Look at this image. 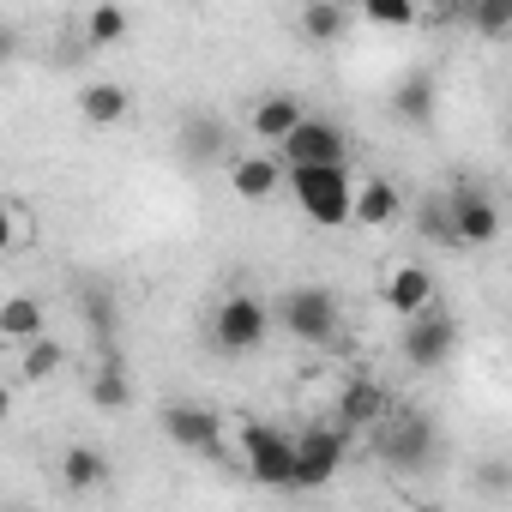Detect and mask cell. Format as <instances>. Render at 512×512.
I'll use <instances>...</instances> for the list:
<instances>
[{
	"instance_id": "cell-7",
	"label": "cell",
	"mask_w": 512,
	"mask_h": 512,
	"mask_svg": "<svg viewBox=\"0 0 512 512\" xmlns=\"http://www.w3.org/2000/svg\"><path fill=\"white\" fill-rule=\"evenodd\" d=\"M452 350H458V320H452V314H440V308H428L422 320H410V326H404V338H398V356H404L416 374H434Z\"/></svg>"
},
{
	"instance_id": "cell-31",
	"label": "cell",
	"mask_w": 512,
	"mask_h": 512,
	"mask_svg": "<svg viewBox=\"0 0 512 512\" xmlns=\"http://www.w3.org/2000/svg\"><path fill=\"white\" fill-rule=\"evenodd\" d=\"M13 512H19V506H13Z\"/></svg>"
},
{
	"instance_id": "cell-27",
	"label": "cell",
	"mask_w": 512,
	"mask_h": 512,
	"mask_svg": "<svg viewBox=\"0 0 512 512\" xmlns=\"http://www.w3.org/2000/svg\"><path fill=\"white\" fill-rule=\"evenodd\" d=\"M464 19H470L482 37H506V31H512V0H482V7H470Z\"/></svg>"
},
{
	"instance_id": "cell-10",
	"label": "cell",
	"mask_w": 512,
	"mask_h": 512,
	"mask_svg": "<svg viewBox=\"0 0 512 512\" xmlns=\"http://www.w3.org/2000/svg\"><path fill=\"white\" fill-rule=\"evenodd\" d=\"M386 416H392V392L380 380H350L338 392V428L344 434H380Z\"/></svg>"
},
{
	"instance_id": "cell-11",
	"label": "cell",
	"mask_w": 512,
	"mask_h": 512,
	"mask_svg": "<svg viewBox=\"0 0 512 512\" xmlns=\"http://www.w3.org/2000/svg\"><path fill=\"white\" fill-rule=\"evenodd\" d=\"M302 121H308V115H302V97H290V91H266L260 103L247 109V133L260 139V145H278V151L296 139Z\"/></svg>"
},
{
	"instance_id": "cell-26",
	"label": "cell",
	"mask_w": 512,
	"mask_h": 512,
	"mask_svg": "<svg viewBox=\"0 0 512 512\" xmlns=\"http://www.w3.org/2000/svg\"><path fill=\"white\" fill-rule=\"evenodd\" d=\"M422 229H428V241H440V247H464V241H458V223H452V205H446V193L422 205Z\"/></svg>"
},
{
	"instance_id": "cell-4",
	"label": "cell",
	"mask_w": 512,
	"mask_h": 512,
	"mask_svg": "<svg viewBox=\"0 0 512 512\" xmlns=\"http://www.w3.org/2000/svg\"><path fill=\"white\" fill-rule=\"evenodd\" d=\"M272 338V314H266V302L260 296H223L217 302V314H211V344L223 350V356H253Z\"/></svg>"
},
{
	"instance_id": "cell-17",
	"label": "cell",
	"mask_w": 512,
	"mask_h": 512,
	"mask_svg": "<svg viewBox=\"0 0 512 512\" xmlns=\"http://www.w3.org/2000/svg\"><path fill=\"white\" fill-rule=\"evenodd\" d=\"M127 85H115V79H91L85 91H79V115L91 121V127H115L121 115H127Z\"/></svg>"
},
{
	"instance_id": "cell-30",
	"label": "cell",
	"mask_w": 512,
	"mask_h": 512,
	"mask_svg": "<svg viewBox=\"0 0 512 512\" xmlns=\"http://www.w3.org/2000/svg\"><path fill=\"white\" fill-rule=\"evenodd\" d=\"M428 512H434V506H428Z\"/></svg>"
},
{
	"instance_id": "cell-6",
	"label": "cell",
	"mask_w": 512,
	"mask_h": 512,
	"mask_svg": "<svg viewBox=\"0 0 512 512\" xmlns=\"http://www.w3.org/2000/svg\"><path fill=\"white\" fill-rule=\"evenodd\" d=\"M344 452H350V434H344L338 422L302 428V434H296V488H326V482L344 470Z\"/></svg>"
},
{
	"instance_id": "cell-25",
	"label": "cell",
	"mask_w": 512,
	"mask_h": 512,
	"mask_svg": "<svg viewBox=\"0 0 512 512\" xmlns=\"http://www.w3.org/2000/svg\"><path fill=\"white\" fill-rule=\"evenodd\" d=\"M127 37V13L121 7H97L91 19H85V43L91 49H109V43H121Z\"/></svg>"
},
{
	"instance_id": "cell-24",
	"label": "cell",
	"mask_w": 512,
	"mask_h": 512,
	"mask_svg": "<svg viewBox=\"0 0 512 512\" xmlns=\"http://www.w3.org/2000/svg\"><path fill=\"white\" fill-rule=\"evenodd\" d=\"M362 19H368V25H380V31H404V25H416L422 13H416V0H368Z\"/></svg>"
},
{
	"instance_id": "cell-19",
	"label": "cell",
	"mask_w": 512,
	"mask_h": 512,
	"mask_svg": "<svg viewBox=\"0 0 512 512\" xmlns=\"http://www.w3.org/2000/svg\"><path fill=\"white\" fill-rule=\"evenodd\" d=\"M392 115L410 121V127H428V121H434V79H428V73H410V79L392 91Z\"/></svg>"
},
{
	"instance_id": "cell-28",
	"label": "cell",
	"mask_w": 512,
	"mask_h": 512,
	"mask_svg": "<svg viewBox=\"0 0 512 512\" xmlns=\"http://www.w3.org/2000/svg\"><path fill=\"white\" fill-rule=\"evenodd\" d=\"M476 482H482L488 494H512V464H482Z\"/></svg>"
},
{
	"instance_id": "cell-18",
	"label": "cell",
	"mask_w": 512,
	"mask_h": 512,
	"mask_svg": "<svg viewBox=\"0 0 512 512\" xmlns=\"http://www.w3.org/2000/svg\"><path fill=\"white\" fill-rule=\"evenodd\" d=\"M61 482H67L73 494H91V488L109 482V458H103L97 446H67V458H61Z\"/></svg>"
},
{
	"instance_id": "cell-13",
	"label": "cell",
	"mask_w": 512,
	"mask_h": 512,
	"mask_svg": "<svg viewBox=\"0 0 512 512\" xmlns=\"http://www.w3.org/2000/svg\"><path fill=\"white\" fill-rule=\"evenodd\" d=\"M446 205H452V223H458V241L464 247H488L500 235V211H494V199L482 187H452Z\"/></svg>"
},
{
	"instance_id": "cell-12",
	"label": "cell",
	"mask_w": 512,
	"mask_h": 512,
	"mask_svg": "<svg viewBox=\"0 0 512 512\" xmlns=\"http://www.w3.org/2000/svg\"><path fill=\"white\" fill-rule=\"evenodd\" d=\"M163 434L181 446V452H217L223 446V422H217V410H205V404H163Z\"/></svg>"
},
{
	"instance_id": "cell-29",
	"label": "cell",
	"mask_w": 512,
	"mask_h": 512,
	"mask_svg": "<svg viewBox=\"0 0 512 512\" xmlns=\"http://www.w3.org/2000/svg\"><path fill=\"white\" fill-rule=\"evenodd\" d=\"M7 229H13V247H25V241H31V217H25V205H19V199H7Z\"/></svg>"
},
{
	"instance_id": "cell-3",
	"label": "cell",
	"mask_w": 512,
	"mask_h": 512,
	"mask_svg": "<svg viewBox=\"0 0 512 512\" xmlns=\"http://www.w3.org/2000/svg\"><path fill=\"white\" fill-rule=\"evenodd\" d=\"M241 458L260 488H296V440L272 422H241Z\"/></svg>"
},
{
	"instance_id": "cell-21",
	"label": "cell",
	"mask_w": 512,
	"mask_h": 512,
	"mask_svg": "<svg viewBox=\"0 0 512 512\" xmlns=\"http://www.w3.org/2000/svg\"><path fill=\"white\" fill-rule=\"evenodd\" d=\"M223 139H229V127H223V121H211V115H199V121H187L181 151H187L193 163H211V157L223 151Z\"/></svg>"
},
{
	"instance_id": "cell-23",
	"label": "cell",
	"mask_w": 512,
	"mask_h": 512,
	"mask_svg": "<svg viewBox=\"0 0 512 512\" xmlns=\"http://www.w3.org/2000/svg\"><path fill=\"white\" fill-rule=\"evenodd\" d=\"M49 374H61V344H55V338H37V344L25 350V362H19V380L37 386V380H49Z\"/></svg>"
},
{
	"instance_id": "cell-2",
	"label": "cell",
	"mask_w": 512,
	"mask_h": 512,
	"mask_svg": "<svg viewBox=\"0 0 512 512\" xmlns=\"http://www.w3.org/2000/svg\"><path fill=\"white\" fill-rule=\"evenodd\" d=\"M374 446H380V458H386L392 470H404V476H422V470H434V458H440V434H434V422H428L422 410H392L386 428L374 434Z\"/></svg>"
},
{
	"instance_id": "cell-14",
	"label": "cell",
	"mask_w": 512,
	"mask_h": 512,
	"mask_svg": "<svg viewBox=\"0 0 512 512\" xmlns=\"http://www.w3.org/2000/svg\"><path fill=\"white\" fill-rule=\"evenodd\" d=\"M229 187H235L241 199H253V205H266V199L284 187V163H278V157H266V151L235 157V163H229Z\"/></svg>"
},
{
	"instance_id": "cell-22",
	"label": "cell",
	"mask_w": 512,
	"mask_h": 512,
	"mask_svg": "<svg viewBox=\"0 0 512 512\" xmlns=\"http://www.w3.org/2000/svg\"><path fill=\"white\" fill-rule=\"evenodd\" d=\"M91 404H97V410H127V404H133L121 362H103V368L91 374Z\"/></svg>"
},
{
	"instance_id": "cell-5",
	"label": "cell",
	"mask_w": 512,
	"mask_h": 512,
	"mask_svg": "<svg viewBox=\"0 0 512 512\" xmlns=\"http://www.w3.org/2000/svg\"><path fill=\"white\" fill-rule=\"evenodd\" d=\"M284 332L296 338V344H332L338 338V326H344V308H338V296L326 290V284H296V290H284Z\"/></svg>"
},
{
	"instance_id": "cell-16",
	"label": "cell",
	"mask_w": 512,
	"mask_h": 512,
	"mask_svg": "<svg viewBox=\"0 0 512 512\" xmlns=\"http://www.w3.org/2000/svg\"><path fill=\"white\" fill-rule=\"evenodd\" d=\"M0 338L13 350H31L43 338V302L37 296H7V308H0Z\"/></svg>"
},
{
	"instance_id": "cell-8",
	"label": "cell",
	"mask_w": 512,
	"mask_h": 512,
	"mask_svg": "<svg viewBox=\"0 0 512 512\" xmlns=\"http://www.w3.org/2000/svg\"><path fill=\"white\" fill-rule=\"evenodd\" d=\"M344 127L338 121H320V115H308L302 127H296V139L284 145V163L290 169H344Z\"/></svg>"
},
{
	"instance_id": "cell-1",
	"label": "cell",
	"mask_w": 512,
	"mask_h": 512,
	"mask_svg": "<svg viewBox=\"0 0 512 512\" xmlns=\"http://www.w3.org/2000/svg\"><path fill=\"white\" fill-rule=\"evenodd\" d=\"M290 193L308 211V223H320V229L356 223V181H350V169H290Z\"/></svg>"
},
{
	"instance_id": "cell-20",
	"label": "cell",
	"mask_w": 512,
	"mask_h": 512,
	"mask_svg": "<svg viewBox=\"0 0 512 512\" xmlns=\"http://www.w3.org/2000/svg\"><path fill=\"white\" fill-rule=\"evenodd\" d=\"M296 25H302L308 43H338V37L350 31V13H344V7H326V0H314V7L296 13Z\"/></svg>"
},
{
	"instance_id": "cell-15",
	"label": "cell",
	"mask_w": 512,
	"mask_h": 512,
	"mask_svg": "<svg viewBox=\"0 0 512 512\" xmlns=\"http://www.w3.org/2000/svg\"><path fill=\"white\" fill-rule=\"evenodd\" d=\"M398 211H404V199H398V187L386 175H374V181L356 187V223L362 229H386V223H398Z\"/></svg>"
},
{
	"instance_id": "cell-9",
	"label": "cell",
	"mask_w": 512,
	"mask_h": 512,
	"mask_svg": "<svg viewBox=\"0 0 512 512\" xmlns=\"http://www.w3.org/2000/svg\"><path fill=\"white\" fill-rule=\"evenodd\" d=\"M380 302H386V314H398L404 326L422 320V314L434 308V272H428V266H392V272L380 278Z\"/></svg>"
}]
</instances>
